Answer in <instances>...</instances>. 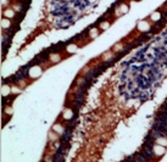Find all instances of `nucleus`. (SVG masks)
Instances as JSON below:
<instances>
[{
	"label": "nucleus",
	"instance_id": "1",
	"mask_svg": "<svg viewBox=\"0 0 167 162\" xmlns=\"http://www.w3.org/2000/svg\"><path fill=\"white\" fill-rule=\"evenodd\" d=\"M153 151H154V152L156 154L157 156H160V155H162V154L165 152V148L162 146V145H155L154 149H153Z\"/></svg>",
	"mask_w": 167,
	"mask_h": 162
}]
</instances>
